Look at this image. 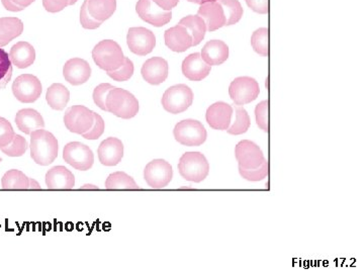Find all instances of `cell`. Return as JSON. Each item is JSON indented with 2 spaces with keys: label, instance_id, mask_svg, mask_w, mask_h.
<instances>
[{
  "label": "cell",
  "instance_id": "1",
  "mask_svg": "<svg viewBox=\"0 0 364 273\" xmlns=\"http://www.w3.org/2000/svg\"><path fill=\"white\" fill-rule=\"evenodd\" d=\"M31 157L38 165L53 163L58 156V141L52 133L38 128L31 134Z\"/></svg>",
  "mask_w": 364,
  "mask_h": 273
},
{
  "label": "cell",
  "instance_id": "2",
  "mask_svg": "<svg viewBox=\"0 0 364 273\" xmlns=\"http://www.w3.org/2000/svg\"><path fill=\"white\" fill-rule=\"evenodd\" d=\"M106 108L110 114L121 119H129L137 116L139 101L128 90L112 88L105 101Z\"/></svg>",
  "mask_w": 364,
  "mask_h": 273
},
{
  "label": "cell",
  "instance_id": "3",
  "mask_svg": "<svg viewBox=\"0 0 364 273\" xmlns=\"http://www.w3.org/2000/svg\"><path fill=\"white\" fill-rule=\"evenodd\" d=\"M92 58L99 68L105 71L119 69L125 62L123 50L112 40H101L92 50Z\"/></svg>",
  "mask_w": 364,
  "mask_h": 273
},
{
  "label": "cell",
  "instance_id": "4",
  "mask_svg": "<svg viewBox=\"0 0 364 273\" xmlns=\"http://www.w3.org/2000/svg\"><path fill=\"white\" fill-rule=\"evenodd\" d=\"M178 171L187 182H203L210 172V164L207 158L201 152H187L180 157Z\"/></svg>",
  "mask_w": 364,
  "mask_h": 273
},
{
  "label": "cell",
  "instance_id": "5",
  "mask_svg": "<svg viewBox=\"0 0 364 273\" xmlns=\"http://www.w3.org/2000/svg\"><path fill=\"white\" fill-rule=\"evenodd\" d=\"M174 138L183 146H201L207 141L208 133L201 121L196 119H184L176 124L173 130Z\"/></svg>",
  "mask_w": 364,
  "mask_h": 273
},
{
  "label": "cell",
  "instance_id": "6",
  "mask_svg": "<svg viewBox=\"0 0 364 273\" xmlns=\"http://www.w3.org/2000/svg\"><path fill=\"white\" fill-rule=\"evenodd\" d=\"M161 103L166 112L182 114L194 103V92L187 85H174L164 92Z\"/></svg>",
  "mask_w": 364,
  "mask_h": 273
},
{
  "label": "cell",
  "instance_id": "7",
  "mask_svg": "<svg viewBox=\"0 0 364 273\" xmlns=\"http://www.w3.org/2000/svg\"><path fill=\"white\" fill-rule=\"evenodd\" d=\"M63 159L77 170L87 171L94 163V155L89 147L80 142H71L64 147Z\"/></svg>",
  "mask_w": 364,
  "mask_h": 273
},
{
  "label": "cell",
  "instance_id": "8",
  "mask_svg": "<svg viewBox=\"0 0 364 273\" xmlns=\"http://www.w3.org/2000/svg\"><path fill=\"white\" fill-rule=\"evenodd\" d=\"M94 123V112L85 105H73L68 108L64 115L65 126L74 134H85L92 128Z\"/></svg>",
  "mask_w": 364,
  "mask_h": 273
},
{
  "label": "cell",
  "instance_id": "9",
  "mask_svg": "<svg viewBox=\"0 0 364 273\" xmlns=\"http://www.w3.org/2000/svg\"><path fill=\"white\" fill-rule=\"evenodd\" d=\"M259 82L247 76L234 79L229 87L230 98L237 105L252 103L259 98Z\"/></svg>",
  "mask_w": 364,
  "mask_h": 273
},
{
  "label": "cell",
  "instance_id": "10",
  "mask_svg": "<svg viewBox=\"0 0 364 273\" xmlns=\"http://www.w3.org/2000/svg\"><path fill=\"white\" fill-rule=\"evenodd\" d=\"M42 83L31 74H22L15 79L13 84V96L24 103H33L42 94Z\"/></svg>",
  "mask_w": 364,
  "mask_h": 273
},
{
  "label": "cell",
  "instance_id": "11",
  "mask_svg": "<svg viewBox=\"0 0 364 273\" xmlns=\"http://www.w3.org/2000/svg\"><path fill=\"white\" fill-rule=\"evenodd\" d=\"M173 177V166L164 159L153 160L145 167V180L152 189H164L170 184Z\"/></svg>",
  "mask_w": 364,
  "mask_h": 273
},
{
  "label": "cell",
  "instance_id": "12",
  "mask_svg": "<svg viewBox=\"0 0 364 273\" xmlns=\"http://www.w3.org/2000/svg\"><path fill=\"white\" fill-rule=\"evenodd\" d=\"M235 157L238 161L239 167L244 169L259 168L265 160L259 146L249 140H243L237 144Z\"/></svg>",
  "mask_w": 364,
  "mask_h": 273
},
{
  "label": "cell",
  "instance_id": "13",
  "mask_svg": "<svg viewBox=\"0 0 364 273\" xmlns=\"http://www.w3.org/2000/svg\"><path fill=\"white\" fill-rule=\"evenodd\" d=\"M126 43L131 52L136 55L146 56L155 48L156 38L150 29L131 28L126 36Z\"/></svg>",
  "mask_w": 364,
  "mask_h": 273
},
{
  "label": "cell",
  "instance_id": "14",
  "mask_svg": "<svg viewBox=\"0 0 364 273\" xmlns=\"http://www.w3.org/2000/svg\"><path fill=\"white\" fill-rule=\"evenodd\" d=\"M136 11L144 22L157 28L165 26L173 19L171 10H162L152 0H139L136 6Z\"/></svg>",
  "mask_w": 364,
  "mask_h": 273
},
{
  "label": "cell",
  "instance_id": "15",
  "mask_svg": "<svg viewBox=\"0 0 364 273\" xmlns=\"http://www.w3.org/2000/svg\"><path fill=\"white\" fill-rule=\"evenodd\" d=\"M63 76L67 82L77 87L87 82L92 76V67L89 63L83 59H70L63 67Z\"/></svg>",
  "mask_w": 364,
  "mask_h": 273
},
{
  "label": "cell",
  "instance_id": "16",
  "mask_svg": "<svg viewBox=\"0 0 364 273\" xmlns=\"http://www.w3.org/2000/svg\"><path fill=\"white\" fill-rule=\"evenodd\" d=\"M233 112L234 108L230 105L224 101H219L208 108L205 119L210 127L214 130L226 131L230 127Z\"/></svg>",
  "mask_w": 364,
  "mask_h": 273
},
{
  "label": "cell",
  "instance_id": "17",
  "mask_svg": "<svg viewBox=\"0 0 364 273\" xmlns=\"http://www.w3.org/2000/svg\"><path fill=\"white\" fill-rule=\"evenodd\" d=\"M97 153L99 161L103 165H117L124 157V144L117 138H108L101 142Z\"/></svg>",
  "mask_w": 364,
  "mask_h": 273
},
{
  "label": "cell",
  "instance_id": "18",
  "mask_svg": "<svg viewBox=\"0 0 364 273\" xmlns=\"http://www.w3.org/2000/svg\"><path fill=\"white\" fill-rule=\"evenodd\" d=\"M141 73L149 84H161L168 78V63L161 57L149 59L144 63Z\"/></svg>",
  "mask_w": 364,
  "mask_h": 273
},
{
  "label": "cell",
  "instance_id": "19",
  "mask_svg": "<svg viewBox=\"0 0 364 273\" xmlns=\"http://www.w3.org/2000/svg\"><path fill=\"white\" fill-rule=\"evenodd\" d=\"M198 15L205 22L207 31H214L225 27L226 17L224 15L223 8L219 1L205 2V3L201 4Z\"/></svg>",
  "mask_w": 364,
  "mask_h": 273
},
{
  "label": "cell",
  "instance_id": "20",
  "mask_svg": "<svg viewBox=\"0 0 364 273\" xmlns=\"http://www.w3.org/2000/svg\"><path fill=\"white\" fill-rule=\"evenodd\" d=\"M212 66L205 62L200 53L191 54L183 60L182 73L191 81H201L209 76Z\"/></svg>",
  "mask_w": 364,
  "mask_h": 273
},
{
  "label": "cell",
  "instance_id": "21",
  "mask_svg": "<svg viewBox=\"0 0 364 273\" xmlns=\"http://www.w3.org/2000/svg\"><path fill=\"white\" fill-rule=\"evenodd\" d=\"M165 44L171 51L182 53L192 47V37L185 27L177 26L167 29L164 34Z\"/></svg>",
  "mask_w": 364,
  "mask_h": 273
},
{
  "label": "cell",
  "instance_id": "22",
  "mask_svg": "<svg viewBox=\"0 0 364 273\" xmlns=\"http://www.w3.org/2000/svg\"><path fill=\"white\" fill-rule=\"evenodd\" d=\"M201 55L210 66H217L223 64L229 58V47L223 40H210L203 47Z\"/></svg>",
  "mask_w": 364,
  "mask_h": 273
},
{
  "label": "cell",
  "instance_id": "23",
  "mask_svg": "<svg viewBox=\"0 0 364 273\" xmlns=\"http://www.w3.org/2000/svg\"><path fill=\"white\" fill-rule=\"evenodd\" d=\"M46 186L49 189H72L75 186V177L66 167H53L47 172Z\"/></svg>",
  "mask_w": 364,
  "mask_h": 273
},
{
  "label": "cell",
  "instance_id": "24",
  "mask_svg": "<svg viewBox=\"0 0 364 273\" xmlns=\"http://www.w3.org/2000/svg\"><path fill=\"white\" fill-rule=\"evenodd\" d=\"M17 128L26 135H31L34 131L45 128V121L41 114L33 108L20 110L15 116Z\"/></svg>",
  "mask_w": 364,
  "mask_h": 273
},
{
  "label": "cell",
  "instance_id": "25",
  "mask_svg": "<svg viewBox=\"0 0 364 273\" xmlns=\"http://www.w3.org/2000/svg\"><path fill=\"white\" fill-rule=\"evenodd\" d=\"M10 59L11 64L17 68H28L36 60L35 48L28 42L17 43L10 49Z\"/></svg>",
  "mask_w": 364,
  "mask_h": 273
},
{
  "label": "cell",
  "instance_id": "26",
  "mask_svg": "<svg viewBox=\"0 0 364 273\" xmlns=\"http://www.w3.org/2000/svg\"><path fill=\"white\" fill-rule=\"evenodd\" d=\"M24 31V24L17 17L0 19V48L10 44Z\"/></svg>",
  "mask_w": 364,
  "mask_h": 273
},
{
  "label": "cell",
  "instance_id": "27",
  "mask_svg": "<svg viewBox=\"0 0 364 273\" xmlns=\"http://www.w3.org/2000/svg\"><path fill=\"white\" fill-rule=\"evenodd\" d=\"M87 10L94 20L105 22L117 10V0H87Z\"/></svg>",
  "mask_w": 364,
  "mask_h": 273
},
{
  "label": "cell",
  "instance_id": "28",
  "mask_svg": "<svg viewBox=\"0 0 364 273\" xmlns=\"http://www.w3.org/2000/svg\"><path fill=\"white\" fill-rule=\"evenodd\" d=\"M46 99L50 108L55 110H63L69 103V90L61 83H54L47 90Z\"/></svg>",
  "mask_w": 364,
  "mask_h": 273
},
{
  "label": "cell",
  "instance_id": "29",
  "mask_svg": "<svg viewBox=\"0 0 364 273\" xmlns=\"http://www.w3.org/2000/svg\"><path fill=\"white\" fill-rule=\"evenodd\" d=\"M180 24L185 27L189 31L192 37V46H198L201 44V40L205 39V33H207V26L203 20L198 15H189V17H183L180 22Z\"/></svg>",
  "mask_w": 364,
  "mask_h": 273
},
{
  "label": "cell",
  "instance_id": "30",
  "mask_svg": "<svg viewBox=\"0 0 364 273\" xmlns=\"http://www.w3.org/2000/svg\"><path fill=\"white\" fill-rule=\"evenodd\" d=\"M3 189H29V178L17 169H11L3 175L1 179Z\"/></svg>",
  "mask_w": 364,
  "mask_h": 273
},
{
  "label": "cell",
  "instance_id": "31",
  "mask_svg": "<svg viewBox=\"0 0 364 273\" xmlns=\"http://www.w3.org/2000/svg\"><path fill=\"white\" fill-rule=\"evenodd\" d=\"M234 110L236 119H235L234 124L226 131H227L228 134L235 135V136L245 134L249 130L251 125L249 115L242 105H234Z\"/></svg>",
  "mask_w": 364,
  "mask_h": 273
},
{
  "label": "cell",
  "instance_id": "32",
  "mask_svg": "<svg viewBox=\"0 0 364 273\" xmlns=\"http://www.w3.org/2000/svg\"><path fill=\"white\" fill-rule=\"evenodd\" d=\"M106 189H139L134 178L122 171L112 173L105 180Z\"/></svg>",
  "mask_w": 364,
  "mask_h": 273
},
{
  "label": "cell",
  "instance_id": "33",
  "mask_svg": "<svg viewBox=\"0 0 364 273\" xmlns=\"http://www.w3.org/2000/svg\"><path fill=\"white\" fill-rule=\"evenodd\" d=\"M219 3L223 8L224 15H225V26L237 24L243 17V8L238 0H220Z\"/></svg>",
  "mask_w": 364,
  "mask_h": 273
},
{
  "label": "cell",
  "instance_id": "34",
  "mask_svg": "<svg viewBox=\"0 0 364 273\" xmlns=\"http://www.w3.org/2000/svg\"><path fill=\"white\" fill-rule=\"evenodd\" d=\"M251 45L259 55L268 57L269 55V31L268 29L261 28L255 31L251 37Z\"/></svg>",
  "mask_w": 364,
  "mask_h": 273
},
{
  "label": "cell",
  "instance_id": "35",
  "mask_svg": "<svg viewBox=\"0 0 364 273\" xmlns=\"http://www.w3.org/2000/svg\"><path fill=\"white\" fill-rule=\"evenodd\" d=\"M28 142L24 137L20 135H15L13 141L10 145L1 147L0 150L10 157H20L26 153L28 149Z\"/></svg>",
  "mask_w": 364,
  "mask_h": 273
},
{
  "label": "cell",
  "instance_id": "36",
  "mask_svg": "<svg viewBox=\"0 0 364 273\" xmlns=\"http://www.w3.org/2000/svg\"><path fill=\"white\" fill-rule=\"evenodd\" d=\"M13 76V64H11L10 55L0 48V90L10 82Z\"/></svg>",
  "mask_w": 364,
  "mask_h": 273
},
{
  "label": "cell",
  "instance_id": "37",
  "mask_svg": "<svg viewBox=\"0 0 364 273\" xmlns=\"http://www.w3.org/2000/svg\"><path fill=\"white\" fill-rule=\"evenodd\" d=\"M239 173L244 179L248 180V182H260V180H263L268 175V162L264 160L261 166L255 169H244L239 167Z\"/></svg>",
  "mask_w": 364,
  "mask_h": 273
},
{
  "label": "cell",
  "instance_id": "38",
  "mask_svg": "<svg viewBox=\"0 0 364 273\" xmlns=\"http://www.w3.org/2000/svg\"><path fill=\"white\" fill-rule=\"evenodd\" d=\"M134 74V64L130 59L125 57V62L119 69L108 71V75L119 82L129 80Z\"/></svg>",
  "mask_w": 364,
  "mask_h": 273
},
{
  "label": "cell",
  "instance_id": "39",
  "mask_svg": "<svg viewBox=\"0 0 364 273\" xmlns=\"http://www.w3.org/2000/svg\"><path fill=\"white\" fill-rule=\"evenodd\" d=\"M268 110V101H261L255 108V117H256L257 126L265 133H268L269 131Z\"/></svg>",
  "mask_w": 364,
  "mask_h": 273
},
{
  "label": "cell",
  "instance_id": "40",
  "mask_svg": "<svg viewBox=\"0 0 364 273\" xmlns=\"http://www.w3.org/2000/svg\"><path fill=\"white\" fill-rule=\"evenodd\" d=\"M15 135V131L10 121L3 117H0V148L10 145Z\"/></svg>",
  "mask_w": 364,
  "mask_h": 273
},
{
  "label": "cell",
  "instance_id": "41",
  "mask_svg": "<svg viewBox=\"0 0 364 273\" xmlns=\"http://www.w3.org/2000/svg\"><path fill=\"white\" fill-rule=\"evenodd\" d=\"M115 88L110 83H101L99 87H96L94 91V103L99 107L101 108L103 110H105L108 112V108H106L105 101L106 96H108V92L110 90Z\"/></svg>",
  "mask_w": 364,
  "mask_h": 273
},
{
  "label": "cell",
  "instance_id": "42",
  "mask_svg": "<svg viewBox=\"0 0 364 273\" xmlns=\"http://www.w3.org/2000/svg\"><path fill=\"white\" fill-rule=\"evenodd\" d=\"M105 128V121H103V117L99 116V114H96V112H94V126H92V128H90L88 132L85 133V134L81 135V136L87 140H97L103 134Z\"/></svg>",
  "mask_w": 364,
  "mask_h": 273
},
{
  "label": "cell",
  "instance_id": "43",
  "mask_svg": "<svg viewBox=\"0 0 364 273\" xmlns=\"http://www.w3.org/2000/svg\"><path fill=\"white\" fill-rule=\"evenodd\" d=\"M80 22L81 26L87 29H96L99 28L101 24H103V22L94 20V17L90 15V13H88L87 0H85V3L82 4V6H81Z\"/></svg>",
  "mask_w": 364,
  "mask_h": 273
},
{
  "label": "cell",
  "instance_id": "44",
  "mask_svg": "<svg viewBox=\"0 0 364 273\" xmlns=\"http://www.w3.org/2000/svg\"><path fill=\"white\" fill-rule=\"evenodd\" d=\"M69 1L70 0H43V6L49 13H55L67 8Z\"/></svg>",
  "mask_w": 364,
  "mask_h": 273
},
{
  "label": "cell",
  "instance_id": "45",
  "mask_svg": "<svg viewBox=\"0 0 364 273\" xmlns=\"http://www.w3.org/2000/svg\"><path fill=\"white\" fill-rule=\"evenodd\" d=\"M246 3L251 10H254L255 13L265 15L269 11V0H245Z\"/></svg>",
  "mask_w": 364,
  "mask_h": 273
},
{
  "label": "cell",
  "instance_id": "46",
  "mask_svg": "<svg viewBox=\"0 0 364 273\" xmlns=\"http://www.w3.org/2000/svg\"><path fill=\"white\" fill-rule=\"evenodd\" d=\"M154 3L157 4L163 10L170 11L177 6L180 0H152Z\"/></svg>",
  "mask_w": 364,
  "mask_h": 273
},
{
  "label": "cell",
  "instance_id": "47",
  "mask_svg": "<svg viewBox=\"0 0 364 273\" xmlns=\"http://www.w3.org/2000/svg\"><path fill=\"white\" fill-rule=\"evenodd\" d=\"M2 6H4L6 10L13 11V13H17V11L24 10V8L22 6H17L13 0H1Z\"/></svg>",
  "mask_w": 364,
  "mask_h": 273
},
{
  "label": "cell",
  "instance_id": "48",
  "mask_svg": "<svg viewBox=\"0 0 364 273\" xmlns=\"http://www.w3.org/2000/svg\"><path fill=\"white\" fill-rule=\"evenodd\" d=\"M13 1L15 2V3H17V6L27 8L28 6H31L35 0H13Z\"/></svg>",
  "mask_w": 364,
  "mask_h": 273
},
{
  "label": "cell",
  "instance_id": "49",
  "mask_svg": "<svg viewBox=\"0 0 364 273\" xmlns=\"http://www.w3.org/2000/svg\"><path fill=\"white\" fill-rule=\"evenodd\" d=\"M29 189H41L40 184L37 182V180L33 179V178H29Z\"/></svg>",
  "mask_w": 364,
  "mask_h": 273
},
{
  "label": "cell",
  "instance_id": "50",
  "mask_svg": "<svg viewBox=\"0 0 364 273\" xmlns=\"http://www.w3.org/2000/svg\"><path fill=\"white\" fill-rule=\"evenodd\" d=\"M99 187L92 186V184H85L80 187V191H99Z\"/></svg>",
  "mask_w": 364,
  "mask_h": 273
},
{
  "label": "cell",
  "instance_id": "51",
  "mask_svg": "<svg viewBox=\"0 0 364 273\" xmlns=\"http://www.w3.org/2000/svg\"><path fill=\"white\" fill-rule=\"evenodd\" d=\"M187 1L192 2V3L203 4L205 2L219 1V0H187Z\"/></svg>",
  "mask_w": 364,
  "mask_h": 273
},
{
  "label": "cell",
  "instance_id": "52",
  "mask_svg": "<svg viewBox=\"0 0 364 273\" xmlns=\"http://www.w3.org/2000/svg\"><path fill=\"white\" fill-rule=\"evenodd\" d=\"M77 1H78V0H70L69 6H73V4H75Z\"/></svg>",
  "mask_w": 364,
  "mask_h": 273
},
{
  "label": "cell",
  "instance_id": "53",
  "mask_svg": "<svg viewBox=\"0 0 364 273\" xmlns=\"http://www.w3.org/2000/svg\"><path fill=\"white\" fill-rule=\"evenodd\" d=\"M0 162H1V158H0Z\"/></svg>",
  "mask_w": 364,
  "mask_h": 273
}]
</instances>
